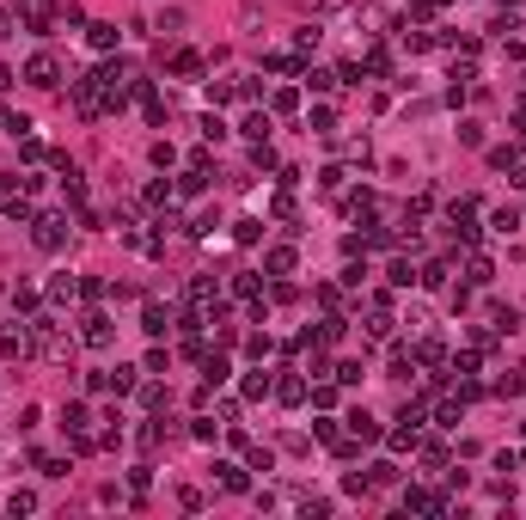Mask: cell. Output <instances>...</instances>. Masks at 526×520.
I'll use <instances>...</instances> for the list:
<instances>
[{
  "label": "cell",
  "mask_w": 526,
  "mask_h": 520,
  "mask_svg": "<svg viewBox=\"0 0 526 520\" xmlns=\"http://www.w3.org/2000/svg\"><path fill=\"white\" fill-rule=\"evenodd\" d=\"M141 331L159 336V331H166V312H159V306H147V312H141Z\"/></svg>",
  "instance_id": "5b68a950"
},
{
  "label": "cell",
  "mask_w": 526,
  "mask_h": 520,
  "mask_svg": "<svg viewBox=\"0 0 526 520\" xmlns=\"http://www.w3.org/2000/svg\"><path fill=\"white\" fill-rule=\"evenodd\" d=\"M86 343H92V349H105V343H110V324L105 319H86Z\"/></svg>",
  "instance_id": "3957f363"
},
{
  "label": "cell",
  "mask_w": 526,
  "mask_h": 520,
  "mask_svg": "<svg viewBox=\"0 0 526 520\" xmlns=\"http://www.w3.org/2000/svg\"><path fill=\"white\" fill-rule=\"evenodd\" d=\"M349 428H355L361 441H374V435H379V428H374V416H361V410H355V416H349Z\"/></svg>",
  "instance_id": "8992f818"
},
{
  "label": "cell",
  "mask_w": 526,
  "mask_h": 520,
  "mask_svg": "<svg viewBox=\"0 0 526 520\" xmlns=\"http://www.w3.org/2000/svg\"><path fill=\"white\" fill-rule=\"evenodd\" d=\"M31 227H37V233H31V239L43 245V251H56V245L68 239V221H61V214H37V221H31Z\"/></svg>",
  "instance_id": "6da1fadb"
},
{
  "label": "cell",
  "mask_w": 526,
  "mask_h": 520,
  "mask_svg": "<svg viewBox=\"0 0 526 520\" xmlns=\"http://www.w3.org/2000/svg\"><path fill=\"white\" fill-rule=\"evenodd\" d=\"M25 80H31V86H56V80H61V68H56V55H31V68H25Z\"/></svg>",
  "instance_id": "7a4b0ae2"
},
{
  "label": "cell",
  "mask_w": 526,
  "mask_h": 520,
  "mask_svg": "<svg viewBox=\"0 0 526 520\" xmlns=\"http://www.w3.org/2000/svg\"><path fill=\"white\" fill-rule=\"evenodd\" d=\"M270 270H275V275L294 270V251H288V245H275V251H270Z\"/></svg>",
  "instance_id": "277c9868"
}]
</instances>
